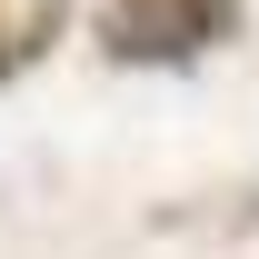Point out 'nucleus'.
<instances>
[{"mask_svg": "<svg viewBox=\"0 0 259 259\" xmlns=\"http://www.w3.org/2000/svg\"><path fill=\"white\" fill-rule=\"evenodd\" d=\"M229 30V0H100V50L130 70H180Z\"/></svg>", "mask_w": 259, "mask_h": 259, "instance_id": "nucleus-1", "label": "nucleus"}]
</instances>
